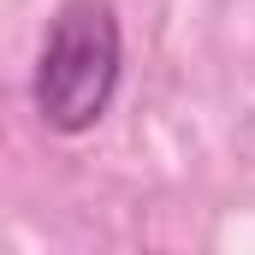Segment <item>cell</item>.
I'll list each match as a JSON object with an SVG mask.
<instances>
[{
    "instance_id": "obj_1",
    "label": "cell",
    "mask_w": 255,
    "mask_h": 255,
    "mask_svg": "<svg viewBox=\"0 0 255 255\" xmlns=\"http://www.w3.org/2000/svg\"><path fill=\"white\" fill-rule=\"evenodd\" d=\"M125 77V30L113 0H60L30 71V107L60 136H83L107 119Z\"/></svg>"
}]
</instances>
